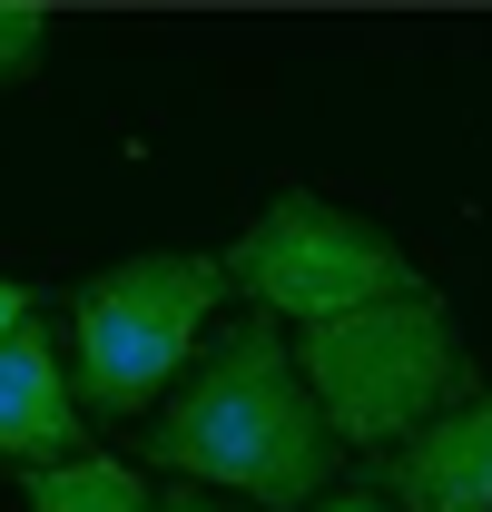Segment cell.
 I'll use <instances>...</instances> for the list:
<instances>
[{"instance_id": "obj_11", "label": "cell", "mask_w": 492, "mask_h": 512, "mask_svg": "<svg viewBox=\"0 0 492 512\" xmlns=\"http://www.w3.org/2000/svg\"><path fill=\"white\" fill-rule=\"evenodd\" d=\"M158 512H237V503H197V493H168Z\"/></svg>"}, {"instance_id": "obj_5", "label": "cell", "mask_w": 492, "mask_h": 512, "mask_svg": "<svg viewBox=\"0 0 492 512\" xmlns=\"http://www.w3.org/2000/svg\"><path fill=\"white\" fill-rule=\"evenodd\" d=\"M79 375L60 365V345H50V325L30 316L10 345H0V453L10 463H30V473H50V463H79Z\"/></svg>"}, {"instance_id": "obj_9", "label": "cell", "mask_w": 492, "mask_h": 512, "mask_svg": "<svg viewBox=\"0 0 492 512\" xmlns=\"http://www.w3.org/2000/svg\"><path fill=\"white\" fill-rule=\"evenodd\" d=\"M30 316H40V306H30V286H10V276H0V345H10Z\"/></svg>"}, {"instance_id": "obj_8", "label": "cell", "mask_w": 492, "mask_h": 512, "mask_svg": "<svg viewBox=\"0 0 492 512\" xmlns=\"http://www.w3.org/2000/svg\"><path fill=\"white\" fill-rule=\"evenodd\" d=\"M50 50V10H30V0H0V89L10 79H30Z\"/></svg>"}, {"instance_id": "obj_10", "label": "cell", "mask_w": 492, "mask_h": 512, "mask_svg": "<svg viewBox=\"0 0 492 512\" xmlns=\"http://www.w3.org/2000/svg\"><path fill=\"white\" fill-rule=\"evenodd\" d=\"M306 512H394L384 493H325V503H306Z\"/></svg>"}, {"instance_id": "obj_1", "label": "cell", "mask_w": 492, "mask_h": 512, "mask_svg": "<svg viewBox=\"0 0 492 512\" xmlns=\"http://www.w3.org/2000/svg\"><path fill=\"white\" fill-rule=\"evenodd\" d=\"M148 463H168L178 483L246 493V503H325L335 424L296 375V345L266 316H246L207 345L187 394L148 424Z\"/></svg>"}, {"instance_id": "obj_2", "label": "cell", "mask_w": 492, "mask_h": 512, "mask_svg": "<svg viewBox=\"0 0 492 512\" xmlns=\"http://www.w3.org/2000/svg\"><path fill=\"white\" fill-rule=\"evenodd\" d=\"M296 375L325 404V424L345 444H414L433 414L473 404L463 394V335L443 316V296H394V306H355L335 325L296 335Z\"/></svg>"}, {"instance_id": "obj_6", "label": "cell", "mask_w": 492, "mask_h": 512, "mask_svg": "<svg viewBox=\"0 0 492 512\" xmlns=\"http://www.w3.org/2000/svg\"><path fill=\"white\" fill-rule=\"evenodd\" d=\"M384 503L394 512H492V394L433 414L414 444L384 453Z\"/></svg>"}, {"instance_id": "obj_7", "label": "cell", "mask_w": 492, "mask_h": 512, "mask_svg": "<svg viewBox=\"0 0 492 512\" xmlns=\"http://www.w3.org/2000/svg\"><path fill=\"white\" fill-rule=\"evenodd\" d=\"M30 512H158V503H148V483L119 453H79V463L30 473Z\"/></svg>"}, {"instance_id": "obj_3", "label": "cell", "mask_w": 492, "mask_h": 512, "mask_svg": "<svg viewBox=\"0 0 492 512\" xmlns=\"http://www.w3.org/2000/svg\"><path fill=\"white\" fill-rule=\"evenodd\" d=\"M227 296V256H128L79 286V404L99 414H148L168 375L187 365L207 306Z\"/></svg>"}, {"instance_id": "obj_4", "label": "cell", "mask_w": 492, "mask_h": 512, "mask_svg": "<svg viewBox=\"0 0 492 512\" xmlns=\"http://www.w3.org/2000/svg\"><path fill=\"white\" fill-rule=\"evenodd\" d=\"M227 286L256 296V316H296V325H335L355 306H394L424 296V276L404 266L394 237H374L365 217L325 207V197H276L237 247H227Z\"/></svg>"}]
</instances>
